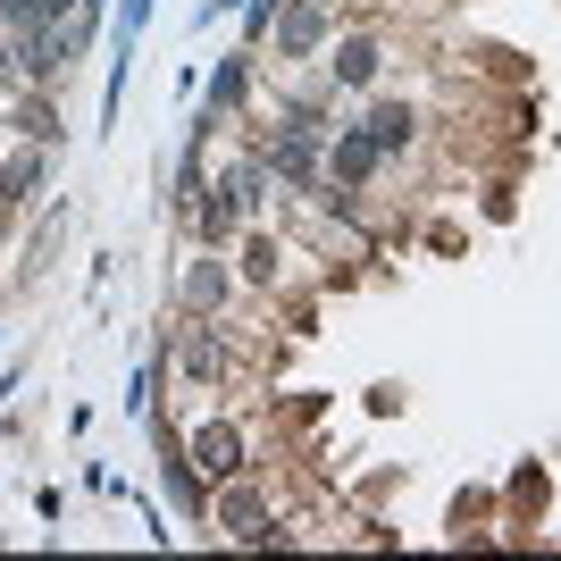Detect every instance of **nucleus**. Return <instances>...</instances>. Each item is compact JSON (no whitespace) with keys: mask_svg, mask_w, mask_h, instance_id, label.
Listing matches in <instances>:
<instances>
[{"mask_svg":"<svg viewBox=\"0 0 561 561\" xmlns=\"http://www.w3.org/2000/svg\"><path fill=\"white\" fill-rule=\"evenodd\" d=\"M185 302L193 310H218V302H227V268H218V260H202V268L185 277Z\"/></svg>","mask_w":561,"mask_h":561,"instance_id":"obj_9","label":"nucleus"},{"mask_svg":"<svg viewBox=\"0 0 561 561\" xmlns=\"http://www.w3.org/2000/svg\"><path fill=\"white\" fill-rule=\"evenodd\" d=\"M0 18H9V25H18V34H25V25L43 18V0H0Z\"/></svg>","mask_w":561,"mask_h":561,"instance_id":"obj_12","label":"nucleus"},{"mask_svg":"<svg viewBox=\"0 0 561 561\" xmlns=\"http://www.w3.org/2000/svg\"><path fill=\"white\" fill-rule=\"evenodd\" d=\"M319 43H328V0H302V9H285V25H277V50H285V59H310Z\"/></svg>","mask_w":561,"mask_h":561,"instance_id":"obj_2","label":"nucleus"},{"mask_svg":"<svg viewBox=\"0 0 561 561\" xmlns=\"http://www.w3.org/2000/svg\"><path fill=\"white\" fill-rule=\"evenodd\" d=\"M18 126H25V135H34V142H59V135H68V126H59V110H50V101H25V110H18Z\"/></svg>","mask_w":561,"mask_h":561,"instance_id":"obj_10","label":"nucleus"},{"mask_svg":"<svg viewBox=\"0 0 561 561\" xmlns=\"http://www.w3.org/2000/svg\"><path fill=\"white\" fill-rule=\"evenodd\" d=\"M328 76H335V84H344V93H360V84H369V76H377V43H369V34H352V43H335Z\"/></svg>","mask_w":561,"mask_h":561,"instance_id":"obj_7","label":"nucleus"},{"mask_svg":"<svg viewBox=\"0 0 561 561\" xmlns=\"http://www.w3.org/2000/svg\"><path fill=\"white\" fill-rule=\"evenodd\" d=\"M0 84H18V50L0 43Z\"/></svg>","mask_w":561,"mask_h":561,"instance_id":"obj_13","label":"nucleus"},{"mask_svg":"<svg viewBox=\"0 0 561 561\" xmlns=\"http://www.w3.org/2000/svg\"><path fill=\"white\" fill-rule=\"evenodd\" d=\"M218 528H227V537H243V545L268 537V503H260V486H227V503H218Z\"/></svg>","mask_w":561,"mask_h":561,"instance_id":"obj_5","label":"nucleus"},{"mask_svg":"<svg viewBox=\"0 0 561 561\" xmlns=\"http://www.w3.org/2000/svg\"><path fill=\"white\" fill-rule=\"evenodd\" d=\"M193 461L210 469V478H234V461H243V427H227V420L193 427Z\"/></svg>","mask_w":561,"mask_h":561,"instance_id":"obj_4","label":"nucleus"},{"mask_svg":"<svg viewBox=\"0 0 561 561\" xmlns=\"http://www.w3.org/2000/svg\"><path fill=\"white\" fill-rule=\"evenodd\" d=\"M176 369H185L193 386H218V377H227V352H218V335H210V328H185V335H176Z\"/></svg>","mask_w":561,"mask_h":561,"instance_id":"obj_3","label":"nucleus"},{"mask_svg":"<svg viewBox=\"0 0 561 561\" xmlns=\"http://www.w3.org/2000/svg\"><path fill=\"white\" fill-rule=\"evenodd\" d=\"M243 277H252V285L277 277V243H268V234H252V243H243Z\"/></svg>","mask_w":561,"mask_h":561,"instance_id":"obj_11","label":"nucleus"},{"mask_svg":"<svg viewBox=\"0 0 561 561\" xmlns=\"http://www.w3.org/2000/svg\"><path fill=\"white\" fill-rule=\"evenodd\" d=\"M43 18H50V25H59V18H68V0H43Z\"/></svg>","mask_w":561,"mask_h":561,"instance_id":"obj_14","label":"nucleus"},{"mask_svg":"<svg viewBox=\"0 0 561 561\" xmlns=\"http://www.w3.org/2000/svg\"><path fill=\"white\" fill-rule=\"evenodd\" d=\"M34 185H43V151H18V160L0 168V202H25Z\"/></svg>","mask_w":561,"mask_h":561,"instance_id":"obj_8","label":"nucleus"},{"mask_svg":"<svg viewBox=\"0 0 561 561\" xmlns=\"http://www.w3.org/2000/svg\"><path fill=\"white\" fill-rule=\"evenodd\" d=\"M360 126L377 135V151H402V142L420 135V110H411V101H377V110L360 117Z\"/></svg>","mask_w":561,"mask_h":561,"instance_id":"obj_6","label":"nucleus"},{"mask_svg":"<svg viewBox=\"0 0 561 561\" xmlns=\"http://www.w3.org/2000/svg\"><path fill=\"white\" fill-rule=\"evenodd\" d=\"M377 160H386V151H377V135H369V126H344V135H335V185H369V176H377Z\"/></svg>","mask_w":561,"mask_h":561,"instance_id":"obj_1","label":"nucleus"}]
</instances>
